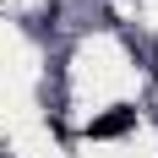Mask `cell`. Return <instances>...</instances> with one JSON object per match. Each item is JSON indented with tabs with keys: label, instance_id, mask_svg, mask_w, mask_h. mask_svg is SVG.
Returning a JSON list of instances; mask_svg holds the SVG:
<instances>
[{
	"label": "cell",
	"instance_id": "cell-1",
	"mask_svg": "<svg viewBox=\"0 0 158 158\" xmlns=\"http://www.w3.org/2000/svg\"><path fill=\"white\" fill-rule=\"evenodd\" d=\"M126 126H131V114H109V120L93 126V136H114V131H126Z\"/></svg>",
	"mask_w": 158,
	"mask_h": 158
}]
</instances>
